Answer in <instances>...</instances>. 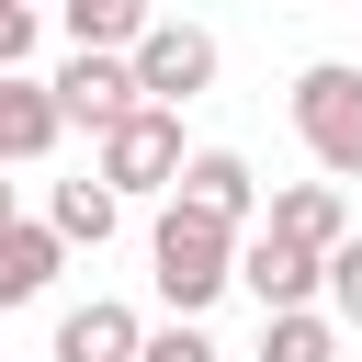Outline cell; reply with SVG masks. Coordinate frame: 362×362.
Returning <instances> with one entry per match:
<instances>
[{
  "label": "cell",
  "mask_w": 362,
  "mask_h": 362,
  "mask_svg": "<svg viewBox=\"0 0 362 362\" xmlns=\"http://www.w3.org/2000/svg\"><path fill=\"white\" fill-rule=\"evenodd\" d=\"M238 238H249V226H226V215H204L192 192H170L158 226H147V283H158V305H170V317H204V305L238 283Z\"/></svg>",
  "instance_id": "cell-1"
},
{
  "label": "cell",
  "mask_w": 362,
  "mask_h": 362,
  "mask_svg": "<svg viewBox=\"0 0 362 362\" xmlns=\"http://www.w3.org/2000/svg\"><path fill=\"white\" fill-rule=\"evenodd\" d=\"M90 170H102L124 204H147V192L170 204L181 170H192V147H181V102H136L124 124H102V136H90Z\"/></svg>",
  "instance_id": "cell-2"
},
{
  "label": "cell",
  "mask_w": 362,
  "mask_h": 362,
  "mask_svg": "<svg viewBox=\"0 0 362 362\" xmlns=\"http://www.w3.org/2000/svg\"><path fill=\"white\" fill-rule=\"evenodd\" d=\"M294 136L328 181H362V57H317L294 68Z\"/></svg>",
  "instance_id": "cell-3"
},
{
  "label": "cell",
  "mask_w": 362,
  "mask_h": 362,
  "mask_svg": "<svg viewBox=\"0 0 362 362\" xmlns=\"http://www.w3.org/2000/svg\"><path fill=\"white\" fill-rule=\"evenodd\" d=\"M215 68H226V57H215L204 23H170V11H158V23L136 34V79H147V102H204Z\"/></svg>",
  "instance_id": "cell-4"
},
{
  "label": "cell",
  "mask_w": 362,
  "mask_h": 362,
  "mask_svg": "<svg viewBox=\"0 0 362 362\" xmlns=\"http://www.w3.org/2000/svg\"><path fill=\"white\" fill-rule=\"evenodd\" d=\"M57 102H68V124H124L136 102H147V79H136V57L124 45H68V68H57Z\"/></svg>",
  "instance_id": "cell-5"
},
{
  "label": "cell",
  "mask_w": 362,
  "mask_h": 362,
  "mask_svg": "<svg viewBox=\"0 0 362 362\" xmlns=\"http://www.w3.org/2000/svg\"><path fill=\"white\" fill-rule=\"evenodd\" d=\"M238 283L260 294V317H272V305H317V294H328V249H305V238H283V226H249V238H238Z\"/></svg>",
  "instance_id": "cell-6"
},
{
  "label": "cell",
  "mask_w": 362,
  "mask_h": 362,
  "mask_svg": "<svg viewBox=\"0 0 362 362\" xmlns=\"http://www.w3.org/2000/svg\"><path fill=\"white\" fill-rule=\"evenodd\" d=\"M57 136H68V102H57V79H23V68H0V170H34Z\"/></svg>",
  "instance_id": "cell-7"
},
{
  "label": "cell",
  "mask_w": 362,
  "mask_h": 362,
  "mask_svg": "<svg viewBox=\"0 0 362 362\" xmlns=\"http://www.w3.org/2000/svg\"><path fill=\"white\" fill-rule=\"evenodd\" d=\"M136 351H147V317L124 294H90V305L57 317V362H136Z\"/></svg>",
  "instance_id": "cell-8"
},
{
  "label": "cell",
  "mask_w": 362,
  "mask_h": 362,
  "mask_svg": "<svg viewBox=\"0 0 362 362\" xmlns=\"http://www.w3.org/2000/svg\"><path fill=\"white\" fill-rule=\"evenodd\" d=\"M181 192L204 204V215H226V226H260L272 204H260V170L238 158V147H192V170H181Z\"/></svg>",
  "instance_id": "cell-9"
},
{
  "label": "cell",
  "mask_w": 362,
  "mask_h": 362,
  "mask_svg": "<svg viewBox=\"0 0 362 362\" xmlns=\"http://www.w3.org/2000/svg\"><path fill=\"white\" fill-rule=\"evenodd\" d=\"M57 272H68V238H57L45 215H11V226H0V305H34Z\"/></svg>",
  "instance_id": "cell-10"
},
{
  "label": "cell",
  "mask_w": 362,
  "mask_h": 362,
  "mask_svg": "<svg viewBox=\"0 0 362 362\" xmlns=\"http://www.w3.org/2000/svg\"><path fill=\"white\" fill-rule=\"evenodd\" d=\"M45 226H57L68 249H102V238L124 226V192H113L102 170H90V181H57V192H45Z\"/></svg>",
  "instance_id": "cell-11"
},
{
  "label": "cell",
  "mask_w": 362,
  "mask_h": 362,
  "mask_svg": "<svg viewBox=\"0 0 362 362\" xmlns=\"http://www.w3.org/2000/svg\"><path fill=\"white\" fill-rule=\"evenodd\" d=\"M260 226H283V238H305V249H339V238H351V204H339V181H283Z\"/></svg>",
  "instance_id": "cell-12"
},
{
  "label": "cell",
  "mask_w": 362,
  "mask_h": 362,
  "mask_svg": "<svg viewBox=\"0 0 362 362\" xmlns=\"http://www.w3.org/2000/svg\"><path fill=\"white\" fill-rule=\"evenodd\" d=\"M260 362H339V317L328 305H272L260 317Z\"/></svg>",
  "instance_id": "cell-13"
},
{
  "label": "cell",
  "mask_w": 362,
  "mask_h": 362,
  "mask_svg": "<svg viewBox=\"0 0 362 362\" xmlns=\"http://www.w3.org/2000/svg\"><path fill=\"white\" fill-rule=\"evenodd\" d=\"M57 23H68V45H124L136 57V34L158 23L147 0H57Z\"/></svg>",
  "instance_id": "cell-14"
},
{
  "label": "cell",
  "mask_w": 362,
  "mask_h": 362,
  "mask_svg": "<svg viewBox=\"0 0 362 362\" xmlns=\"http://www.w3.org/2000/svg\"><path fill=\"white\" fill-rule=\"evenodd\" d=\"M328 317H339V328H362V238H339V249H328Z\"/></svg>",
  "instance_id": "cell-15"
},
{
  "label": "cell",
  "mask_w": 362,
  "mask_h": 362,
  "mask_svg": "<svg viewBox=\"0 0 362 362\" xmlns=\"http://www.w3.org/2000/svg\"><path fill=\"white\" fill-rule=\"evenodd\" d=\"M136 362H226V351H215L192 317H170V328H147V351H136Z\"/></svg>",
  "instance_id": "cell-16"
},
{
  "label": "cell",
  "mask_w": 362,
  "mask_h": 362,
  "mask_svg": "<svg viewBox=\"0 0 362 362\" xmlns=\"http://www.w3.org/2000/svg\"><path fill=\"white\" fill-rule=\"evenodd\" d=\"M34 57V0H0V68Z\"/></svg>",
  "instance_id": "cell-17"
},
{
  "label": "cell",
  "mask_w": 362,
  "mask_h": 362,
  "mask_svg": "<svg viewBox=\"0 0 362 362\" xmlns=\"http://www.w3.org/2000/svg\"><path fill=\"white\" fill-rule=\"evenodd\" d=\"M0 226H11V181H0Z\"/></svg>",
  "instance_id": "cell-18"
}]
</instances>
